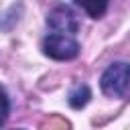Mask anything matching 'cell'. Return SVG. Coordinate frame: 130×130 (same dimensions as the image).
I'll return each instance as SVG.
<instances>
[{"label":"cell","mask_w":130,"mask_h":130,"mask_svg":"<svg viewBox=\"0 0 130 130\" xmlns=\"http://www.w3.org/2000/svg\"><path fill=\"white\" fill-rule=\"evenodd\" d=\"M100 87L108 98H126L130 93V63H112L102 73Z\"/></svg>","instance_id":"1"},{"label":"cell","mask_w":130,"mask_h":130,"mask_svg":"<svg viewBox=\"0 0 130 130\" xmlns=\"http://www.w3.org/2000/svg\"><path fill=\"white\" fill-rule=\"evenodd\" d=\"M43 53L55 61H71L79 55V45L65 32H51L43 39Z\"/></svg>","instance_id":"2"},{"label":"cell","mask_w":130,"mask_h":130,"mask_svg":"<svg viewBox=\"0 0 130 130\" xmlns=\"http://www.w3.org/2000/svg\"><path fill=\"white\" fill-rule=\"evenodd\" d=\"M47 24L55 32H65V35L67 32H77V28H79V22H77L75 12L69 6H65V4H59V6H55L49 12Z\"/></svg>","instance_id":"3"},{"label":"cell","mask_w":130,"mask_h":130,"mask_svg":"<svg viewBox=\"0 0 130 130\" xmlns=\"http://www.w3.org/2000/svg\"><path fill=\"white\" fill-rule=\"evenodd\" d=\"M77 6H81L91 18H102L108 10V2L110 0H73Z\"/></svg>","instance_id":"4"},{"label":"cell","mask_w":130,"mask_h":130,"mask_svg":"<svg viewBox=\"0 0 130 130\" xmlns=\"http://www.w3.org/2000/svg\"><path fill=\"white\" fill-rule=\"evenodd\" d=\"M91 98V91L87 85H75L71 91H69V106L73 110H81Z\"/></svg>","instance_id":"5"},{"label":"cell","mask_w":130,"mask_h":130,"mask_svg":"<svg viewBox=\"0 0 130 130\" xmlns=\"http://www.w3.org/2000/svg\"><path fill=\"white\" fill-rule=\"evenodd\" d=\"M8 112H10V102H8V95H6V93L0 89V126L6 122Z\"/></svg>","instance_id":"6"}]
</instances>
